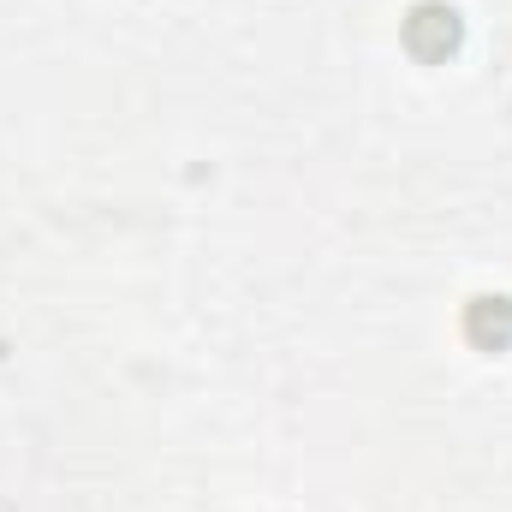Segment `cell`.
Returning <instances> with one entry per match:
<instances>
[{"label": "cell", "instance_id": "6da1fadb", "mask_svg": "<svg viewBox=\"0 0 512 512\" xmlns=\"http://www.w3.org/2000/svg\"><path fill=\"white\" fill-rule=\"evenodd\" d=\"M459 42H465V18H459L447 0L411 6V18H405V48H411L417 60H447V54H459Z\"/></svg>", "mask_w": 512, "mask_h": 512}, {"label": "cell", "instance_id": "7a4b0ae2", "mask_svg": "<svg viewBox=\"0 0 512 512\" xmlns=\"http://www.w3.org/2000/svg\"><path fill=\"white\" fill-rule=\"evenodd\" d=\"M465 340L477 352H507L512 346V298H501V292L471 298L465 304Z\"/></svg>", "mask_w": 512, "mask_h": 512}]
</instances>
